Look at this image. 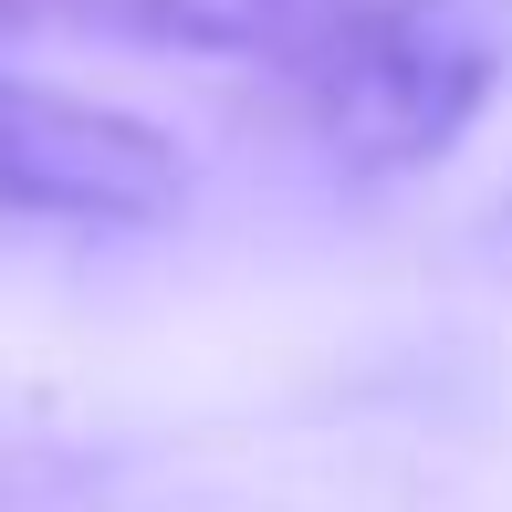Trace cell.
Instances as JSON below:
<instances>
[{
	"label": "cell",
	"instance_id": "cell-1",
	"mask_svg": "<svg viewBox=\"0 0 512 512\" xmlns=\"http://www.w3.org/2000/svg\"><path fill=\"white\" fill-rule=\"evenodd\" d=\"M512 74V0H345L293 53V115L345 178H418Z\"/></svg>",
	"mask_w": 512,
	"mask_h": 512
},
{
	"label": "cell",
	"instance_id": "cell-2",
	"mask_svg": "<svg viewBox=\"0 0 512 512\" xmlns=\"http://www.w3.org/2000/svg\"><path fill=\"white\" fill-rule=\"evenodd\" d=\"M189 199V157L126 105L0 74V230H157Z\"/></svg>",
	"mask_w": 512,
	"mask_h": 512
},
{
	"label": "cell",
	"instance_id": "cell-3",
	"mask_svg": "<svg viewBox=\"0 0 512 512\" xmlns=\"http://www.w3.org/2000/svg\"><path fill=\"white\" fill-rule=\"evenodd\" d=\"M345 0H53V21H95L126 42L168 53H241V63H293Z\"/></svg>",
	"mask_w": 512,
	"mask_h": 512
},
{
	"label": "cell",
	"instance_id": "cell-4",
	"mask_svg": "<svg viewBox=\"0 0 512 512\" xmlns=\"http://www.w3.org/2000/svg\"><path fill=\"white\" fill-rule=\"evenodd\" d=\"M32 21H53V0H0V32H32Z\"/></svg>",
	"mask_w": 512,
	"mask_h": 512
}]
</instances>
